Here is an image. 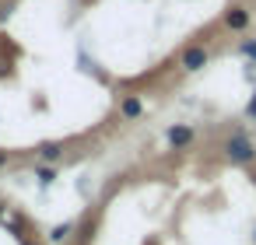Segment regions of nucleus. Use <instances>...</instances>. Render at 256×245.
<instances>
[{"label": "nucleus", "mask_w": 256, "mask_h": 245, "mask_svg": "<svg viewBox=\"0 0 256 245\" xmlns=\"http://www.w3.org/2000/svg\"><path fill=\"white\" fill-rule=\"evenodd\" d=\"M252 154H256V151H252V140H249L242 130H235V133L224 140V158H228V161H235V165H249Z\"/></svg>", "instance_id": "1"}, {"label": "nucleus", "mask_w": 256, "mask_h": 245, "mask_svg": "<svg viewBox=\"0 0 256 245\" xmlns=\"http://www.w3.org/2000/svg\"><path fill=\"white\" fill-rule=\"evenodd\" d=\"M207 67V49L204 46H186L182 49V70H204Z\"/></svg>", "instance_id": "2"}, {"label": "nucleus", "mask_w": 256, "mask_h": 245, "mask_svg": "<svg viewBox=\"0 0 256 245\" xmlns=\"http://www.w3.org/2000/svg\"><path fill=\"white\" fill-rule=\"evenodd\" d=\"M165 140H168L176 151H182V147H190V144H193V130H190V126H182V123H176V126H168V130H165Z\"/></svg>", "instance_id": "3"}, {"label": "nucleus", "mask_w": 256, "mask_h": 245, "mask_svg": "<svg viewBox=\"0 0 256 245\" xmlns=\"http://www.w3.org/2000/svg\"><path fill=\"white\" fill-rule=\"evenodd\" d=\"M224 25H228L232 32H242V28L249 25V11H246V7H228V11H224Z\"/></svg>", "instance_id": "4"}, {"label": "nucleus", "mask_w": 256, "mask_h": 245, "mask_svg": "<svg viewBox=\"0 0 256 245\" xmlns=\"http://www.w3.org/2000/svg\"><path fill=\"white\" fill-rule=\"evenodd\" d=\"M140 112H144V105H140L137 95H126V98L120 102V116H123V119H137Z\"/></svg>", "instance_id": "5"}, {"label": "nucleus", "mask_w": 256, "mask_h": 245, "mask_svg": "<svg viewBox=\"0 0 256 245\" xmlns=\"http://www.w3.org/2000/svg\"><path fill=\"white\" fill-rule=\"evenodd\" d=\"M60 154H64V140H46V144H39V158L50 165V161H60Z\"/></svg>", "instance_id": "6"}, {"label": "nucleus", "mask_w": 256, "mask_h": 245, "mask_svg": "<svg viewBox=\"0 0 256 245\" xmlns=\"http://www.w3.org/2000/svg\"><path fill=\"white\" fill-rule=\"evenodd\" d=\"M36 179H39V186H50V182H56V168L53 165H39L36 168Z\"/></svg>", "instance_id": "7"}, {"label": "nucleus", "mask_w": 256, "mask_h": 245, "mask_svg": "<svg viewBox=\"0 0 256 245\" xmlns=\"http://www.w3.org/2000/svg\"><path fill=\"white\" fill-rule=\"evenodd\" d=\"M70 228H74V224H56V228L50 231V242H64V238L70 235Z\"/></svg>", "instance_id": "8"}, {"label": "nucleus", "mask_w": 256, "mask_h": 245, "mask_svg": "<svg viewBox=\"0 0 256 245\" xmlns=\"http://www.w3.org/2000/svg\"><path fill=\"white\" fill-rule=\"evenodd\" d=\"M242 53H246V56H252V60H256V42H246V46H242Z\"/></svg>", "instance_id": "9"}, {"label": "nucleus", "mask_w": 256, "mask_h": 245, "mask_svg": "<svg viewBox=\"0 0 256 245\" xmlns=\"http://www.w3.org/2000/svg\"><path fill=\"white\" fill-rule=\"evenodd\" d=\"M246 112H249V116L256 119V95H252V102H249V109H246Z\"/></svg>", "instance_id": "10"}, {"label": "nucleus", "mask_w": 256, "mask_h": 245, "mask_svg": "<svg viewBox=\"0 0 256 245\" xmlns=\"http://www.w3.org/2000/svg\"><path fill=\"white\" fill-rule=\"evenodd\" d=\"M8 158H11L8 151H0V168H4V165H8Z\"/></svg>", "instance_id": "11"}, {"label": "nucleus", "mask_w": 256, "mask_h": 245, "mask_svg": "<svg viewBox=\"0 0 256 245\" xmlns=\"http://www.w3.org/2000/svg\"><path fill=\"white\" fill-rule=\"evenodd\" d=\"M22 245H36V242H28V238H22Z\"/></svg>", "instance_id": "12"}, {"label": "nucleus", "mask_w": 256, "mask_h": 245, "mask_svg": "<svg viewBox=\"0 0 256 245\" xmlns=\"http://www.w3.org/2000/svg\"><path fill=\"white\" fill-rule=\"evenodd\" d=\"M0 217H4V200H0Z\"/></svg>", "instance_id": "13"}]
</instances>
